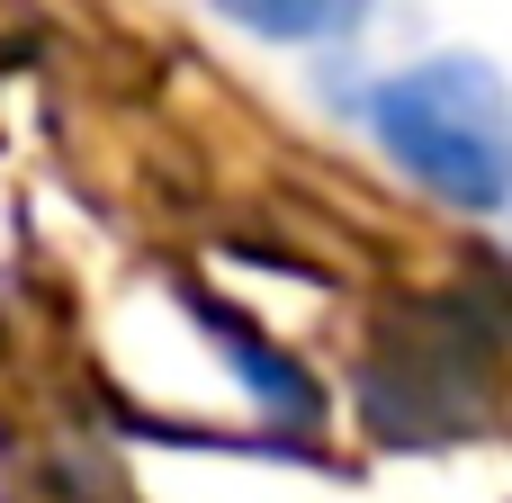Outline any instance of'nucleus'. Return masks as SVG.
Here are the masks:
<instances>
[{"label": "nucleus", "instance_id": "obj_2", "mask_svg": "<svg viewBox=\"0 0 512 503\" xmlns=\"http://www.w3.org/2000/svg\"><path fill=\"white\" fill-rule=\"evenodd\" d=\"M369 0H216V18L270 36V45H315V36H342Z\"/></svg>", "mask_w": 512, "mask_h": 503}, {"label": "nucleus", "instance_id": "obj_1", "mask_svg": "<svg viewBox=\"0 0 512 503\" xmlns=\"http://www.w3.org/2000/svg\"><path fill=\"white\" fill-rule=\"evenodd\" d=\"M369 126L396 153V171L423 180L432 198H450L468 216L512 207V90L495 63L432 54L369 90Z\"/></svg>", "mask_w": 512, "mask_h": 503}, {"label": "nucleus", "instance_id": "obj_3", "mask_svg": "<svg viewBox=\"0 0 512 503\" xmlns=\"http://www.w3.org/2000/svg\"><path fill=\"white\" fill-rule=\"evenodd\" d=\"M198 324H207V333H216V342L234 351V369H243V378H252V387H261L270 405H288V414H315V387L297 378V360H279V351H270L261 333H243V324H234L225 306H198Z\"/></svg>", "mask_w": 512, "mask_h": 503}]
</instances>
